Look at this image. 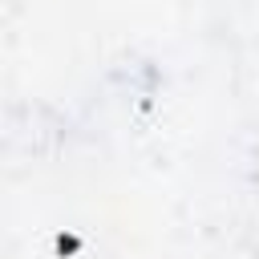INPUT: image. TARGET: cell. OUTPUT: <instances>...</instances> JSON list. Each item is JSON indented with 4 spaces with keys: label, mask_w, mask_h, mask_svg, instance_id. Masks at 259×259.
<instances>
[{
    "label": "cell",
    "mask_w": 259,
    "mask_h": 259,
    "mask_svg": "<svg viewBox=\"0 0 259 259\" xmlns=\"http://www.w3.org/2000/svg\"><path fill=\"white\" fill-rule=\"evenodd\" d=\"M57 251H77V239H65V235H61V239H57Z\"/></svg>",
    "instance_id": "obj_1"
}]
</instances>
